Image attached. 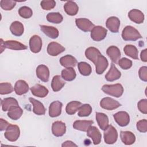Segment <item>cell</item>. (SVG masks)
<instances>
[{
    "label": "cell",
    "instance_id": "cell-39",
    "mask_svg": "<svg viewBox=\"0 0 147 147\" xmlns=\"http://www.w3.org/2000/svg\"><path fill=\"white\" fill-rule=\"evenodd\" d=\"M47 20L48 22L53 24H60L63 20L62 15L57 12L49 13L47 16Z\"/></svg>",
    "mask_w": 147,
    "mask_h": 147
},
{
    "label": "cell",
    "instance_id": "cell-11",
    "mask_svg": "<svg viewBox=\"0 0 147 147\" xmlns=\"http://www.w3.org/2000/svg\"><path fill=\"white\" fill-rule=\"evenodd\" d=\"M87 135L92 139L94 145H98L101 142V133L99 129L95 126H90L87 130Z\"/></svg>",
    "mask_w": 147,
    "mask_h": 147
},
{
    "label": "cell",
    "instance_id": "cell-48",
    "mask_svg": "<svg viewBox=\"0 0 147 147\" xmlns=\"http://www.w3.org/2000/svg\"><path fill=\"white\" fill-rule=\"evenodd\" d=\"M138 75L140 79L144 82H147V67H141L138 71Z\"/></svg>",
    "mask_w": 147,
    "mask_h": 147
},
{
    "label": "cell",
    "instance_id": "cell-9",
    "mask_svg": "<svg viewBox=\"0 0 147 147\" xmlns=\"http://www.w3.org/2000/svg\"><path fill=\"white\" fill-rule=\"evenodd\" d=\"M29 48L32 52L37 53L40 52L42 48V42L41 37L38 35H33L29 40Z\"/></svg>",
    "mask_w": 147,
    "mask_h": 147
},
{
    "label": "cell",
    "instance_id": "cell-3",
    "mask_svg": "<svg viewBox=\"0 0 147 147\" xmlns=\"http://www.w3.org/2000/svg\"><path fill=\"white\" fill-rule=\"evenodd\" d=\"M20 135V127L16 125L10 124L6 129L4 136L6 140L11 142L16 141Z\"/></svg>",
    "mask_w": 147,
    "mask_h": 147
},
{
    "label": "cell",
    "instance_id": "cell-25",
    "mask_svg": "<svg viewBox=\"0 0 147 147\" xmlns=\"http://www.w3.org/2000/svg\"><path fill=\"white\" fill-rule=\"evenodd\" d=\"M94 123L91 120H77L73 123V127L78 130L87 131L88 127Z\"/></svg>",
    "mask_w": 147,
    "mask_h": 147
},
{
    "label": "cell",
    "instance_id": "cell-42",
    "mask_svg": "<svg viewBox=\"0 0 147 147\" xmlns=\"http://www.w3.org/2000/svg\"><path fill=\"white\" fill-rule=\"evenodd\" d=\"M14 90L12 85L8 82L1 83L0 84V94L1 95H6L11 93Z\"/></svg>",
    "mask_w": 147,
    "mask_h": 147
},
{
    "label": "cell",
    "instance_id": "cell-45",
    "mask_svg": "<svg viewBox=\"0 0 147 147\" xmlns=\"http://www.w3.org/2000/svg\"><path fill=\"white\" fill-rule=\"evenodd\" d=\"M40 5L42 9L45 10H49L55 7L56 2L53 0L42 1L40 3Z\"/></svg>",
    "mask_w": 147,
    "mask_h": 147
},
{
    "label": "cell",
    "instance_id": "cell-22",
    "mask_svg": "<svg viewBox=\"0 0 147 147\" xmlns=\"http://www.w3.org/2000/svg\"><path fill=\"white\" fill-rule=\"evenodd\" d=\"M128 17L131 21L136 24H141L144 21L143 13L138 9H132L128 13Z\"/></svg>",
    "mask_w": 147,
    "mask_h": 147
},
{
    "label": "cell",
    "instance_id": "cell-13",
    "mask_svg": "<svg viewBox=\"0 0 147 147\" xmlns=\"http://www.w3.org/2000/svg\"><path fill=\"white\" fill-rule=\"evenodd\" d=\"M65 48L56 42H50L47 47V52L52 56H56L65 51Z\"/></svg>",
    "mask_w": 147,
    "mask_h": 147
},
{
    "label": "cell",
    "instance_id": "cell-34",
    "mask_svg": "<svg viewBox=\"0 0 147 147\" xmlns=\"http://www.w3.org/2000/svg\"><path fill=\"white\" fill-rule=\"evenodd\" d=\"M61 75L64 80L69 82L74 80L76 76V72L72 67L66 68L63 69Z\"/></svg>",
    "mask_w": 147,
    "mask_h": 147
},
{
    "label": "cell",
    "instance_id": "cell-30",
    "mask_svg": "<svg viewBox=\"0 0 147 147\" xmlns=\"http://www.w3.org/2000/svg\"><path fill=\"white\" fill-rule=\"evenodd\" d=\"M64 10L65 12L69 16L76 15L79 10L78 5L74 1H67L64 5Z\"/></svg>",
    "mask_w": 147,
    "mask_h": 147
},
{
    "label": "cell",
    "instance_id": "cell-38",
    "mask_svg": "<svg viewBox=\"0 0 147 147\" xmlns=\"http://www.w3.org/2000/svg\"><path fill=\"white\" fill-rule=\"evenodd\" d=\"M78 68L80 74L83 76H89L91 74V67L86 62L82 61L78 63Z\"/></svg>",
    "mask_w": 147,
    "mask_h": 147
},
{
    "label": "cell",
    "instance_id": "cell-36",
    "mask_svg": "<svg viewBox=\"0 0 147 147\" xmlns=\"http://www.w3.org/2000/svg\"><path fill=\"white\" fill-rule=\"evenodd\" d=\"M124 52L126 55L131 57L133 59H138V51L137 48L133 45H126L123 48Z\"/></svg>",
    "mask_w": 147,
    "mask_h": 147
},
{
    "label": "cell",
    "instance_id": "cell-17",
    "mask_svg": "<svg viewBox=\"0 0 147 147\" xmlns=\"http://www.w3.org/2000/svg\"><path fill=\"white\" fill-rule=\"evenodd\" d=\"M121 76V72L117 69L114 63H111L109 71L105 75L106 80L109 82H113L119 79Z\"/></svg>",
    "mask_w": 147,
    "mask_h": 147
},
{
    "label": "cell",
    "instance_id": "cell-24",
    "mask_svg": "<svg viewBox=\"0 0 147 147\" xmlns=\"http://www.w3.org/2000/svg\"><path fill=\"white\" fill-rule=\"evenodd\" d=\"M41 30L49 38L55 39L58 37L59 30L55 27L48 25H40Z\"/></svg>",
    "mask_w": 147,
    "mask_h": 147
},
{
    "label": "cell",
    "instance_id": "cell-4",
    "mask_svg": "<svg viewBox=\"0 0 147 147\" xmlns=\"http://www.w3.org/2000/svg\"><path fill=\"white\" fill-rule=\"evenodd\" d=\"M118 138V132L112 125H109L104 130V141L107 144H113Z\"/></svg>",
    "mask_w": 147,
    "mask_h": 147
},
{
    "label": "cell",
    "instance_id": "cell-10",
    "mask_svg": "<svg viewBox=\"0 0 147 147\" xmlns=\"http://www.w3.org/2000/svg\"><path fill=\"white\" fill-rule=\"evenodd\" d=\"M94 64L95 65V71L96 74L98 75H101L107 68L109 62L107 59L101 54Z\"/></svg>",
    "mask_w": 147,
    "mask_h": 147
},
{
    "label": "cell",
    "instance_id": "cell-32",
    "mask_svg": "<svg viewBox=\"0 0 147 147\" xmlns=\"http://www.w3.org/2000/svg\"><path fill=\"white\" fill-rule=\"evenodd\" d=\"M1 106L2 110L3 111H9L13 106H18V103L15 98L9 97L1 100Z\"/></svg>",
    "mask_w": 147,
    "mask_h": 147
},
{
    "label": "cell",
    "instance_id": "cell-21",
    "mask_svg": "<svg viewBox=\"0 0 147 147\" xmlns=\"http://www.w3.org/2000/svg\"><path fill=\"white\" fill-rule=\"evenodd\" d=\"M29 87L28 84L23 80L17 81L14 87V91L18 95H22L26 94L29 91Z\"/></svg>",
    "mask_w": 147,
    "mask_h": 147
},
{
    "label": "cell",
    "instance_id": "cell-31",
    "mask_svg": "<svg viewBox=\"0 0 147 147\" xmlns=\"http://www.w3.org/2000/svg\"><path fill=\"white\" fill-rule=\"evenodd\" d=\"M96 120L99 127L105 130L109 126V118L107 115L103 113H96Z\"/></svg>",
    "mask_w": 147,
    "mask_h": 147
},
{
    "label": "cell",
    "instance_id": "cell-46",
    "mask_svg": "<svg viewBox=\"0 0 147 147\" xmlns=\"http://www.w3.org/2000/svg\"><path fill=\"white\" fill-rule=\"evenodd\" d=\"M137 129L141 133H146L147 131V121L145 119H141L137 122Z\"/></svg>",
    "mask_w": 147,
    "mask_h": 147
},
{
    "label": "cell",
    "instance_id": "cell-44",
    "mask_svg": "<svg viewBox=\"0 0 147 147\" xmlns=\"http://www.w3.org/2000/svg\"><path fill=\"white\" fill-rule=\"evenodd\" d=\"M118 65L123 69H128L132 66V61L127 58L123 57L118 61Z\"/></svg>",
    "mask_w": 147,
    "mask_h": 147
},
{
    "label": "cell",
    "instance_id": "cell-20",
    "mask_svg": "<svg viewBox=\"0 0 147 147\" xmlns=\"http://www.w3.org/2000/svg\"><path fill=\"white\" fill-rule=\"evenodd\" d=\"M29 100L33 106V112L35 114L37 115H42L45 114L46 110L44 105L41 102L33 98H29Z\"/></svg>",
    "mask_w": 147,
    "mask_h": 147
},
{
    "label": "cell",
    "instance_id": "cell-6",
    "mask_svg": "<svg viewBox=\"0 0 147 147\" xmlns=\"http://www.w3.org/2000/svg\"><path fill=\"white\" fill-rule=\"evenodd\" d=\"M100 106L102 108L107 110H113L120 107L121 105L117 100L111 98L106 97L100 100Z\"/></svg>",
    "mask_w": 147,
    "mask_h": 147
},
{
    "label": "cell",
    "instance_id": "cell-51",
    "mask_svg": "<svg viewBox=\"0 0 147 147\" xmlns=\"http://www.w3.org/2000/svg\"><path fill=\"white\" fill-rule=\"evenodd\" d=\"M61 146L63 147L64 146H78V145L76 144H75V143H74L72 141H66L64 142H63L61 145Z\"/></svg>",
    "mask_w": 147,
    "mask_h": 147
},
{
    "label": "cell",
    "instance_id": "cell-49",
    "mask_svg": "<svg viewBox=\"0 0 147 147\" xmlns=\"http://www.w3.org/2000/svg\"><path fill=\"white\" fill-rule=\"evenodd\" d=\"M10 123L7 122L6 120L1 118L0 119V130L3 131L7 129V127L9 126V125Z\"/></svg>",
    "mask_w": 147,
    "mask_h": 147
},
{
    "label": "cell",
    "instance_id": "cell-43",
    "mask_svg": "<svg viewBox=\"0 0 147 147\" xmlns=\"http://www.w3.org/2000/svg\"><path fill=\"white\" fill-rule=\"evenodd\" d=\"M16 2V1L11 0H1L0 6L5 10H11L15 7Z\"/></svg>",
    "mask_w": 147,
    "mask_h": 147
},
{
    "label": "cell",
    "instance_id": "cell-37",
    "mask_svg": "<svg viewBox=\"0 0 147 147\" xmlns=\"http://www.w3.org/2000/svg\"><path fill=\"white\" fill-rule=\"evenodd\" d=\"M82 103L79 101H71L69 102L65 107L66 113L69 115H73L78 111Z\"/></svg>",
    "mask_w": 147,
    "mask_h": 147
},
{
    "label": "cell",
    "instance_id": "cell-35",
    "mask_svg": "<svg viewBox=\"0 0 147 147\" xmlns=\"http://www.w3.org/2000/svg\"><path fill=\"white\" fill-rule=\"evenodd\" d=\"M65 83L63 80L60 75L55 76L51 82V87L53 91L57 92L60 91L65 85Z\"/></svg>",
    "mask_w": 147,
    "mask_h": 147
},
{
    "label": "cell",
    "instance_id": "cell-29",
    "mask_svg": "<svg viewBox=\"0 0 147 147\" xmlns=\"http://www.w3.org/2000/svg\"><path fill=\"white\" fill-rule=\"evenodd\" d=\"M10 30L14 36H21L24 33V27L21 22L16 21L11 23L10 26Z\"/></svg>",
    "mask_w": 147,
    "mask_h": 147
},
{
    "label": "cell",
    "instance_id": "cell-2",
    "mask_svg": "<svg viewBox=\"0 0 147 147\" xmlns=\"http://www.w3.org/2000/svg\"><path fill=\"white\" fill-rule=\"evenodd\" d=\"M122 37L125 41H136L142 38L139 32L132 26H126L122 30Z\"/></svg>",
    "mask_w": 147,
    "mask_h": 147
},
{
    "label": "cell",
    "instance_id": "cell-40",
    "mask_svg": "<svg viewBox=\"0 0 147 147\" xmlns=\"http://www.w3.org/2000/svg\"><path fill=\"white\" fill-rule=\"evenodd\" d=\"M92 109L90 105L89 104H84L82 105L78 110V116L80 117H87L91 114L92 113Z\"/></svg>",
    "mask_w": 147,
    "mask_h": 147
},
{
    "label": "cell",
    "instance_id": "cell-47",
    "mask_svg": "<svg viewBox=\"0 0 147 147\" xmlns=\"http://www.w3.org/2000/svg\"><path fill=\"white\" fill-rule=\"evenodd\" d=\"M137 107L140 112L144 114H147V99H143L140 100L138 102Z\"/></svg>",
    "mask_w": 147,
    "mask_h": 147
},
{
    "label": "cell",
    "instance_id": "cell-27",
    "mask_svg": "<svg viewBox=\"0 0 147 147\" xmlns=\"http://www.w3.org/2000/svg\"><path fill=\"white\" fill-rule=\"evenodd\" d=\"M60 64L65 68L74 67L77 64L76 59L71 55H67L60 59Z\"/></svg>",
    "mask_w": 147,
    "mask_h": 147
},
{
    "label": "cell",
    "instance_id": "cell-16",
    "mask_svg": "<svg viewBox=\"0 0 147 147\" xmlns=\"http://www.w3.org/2000/svg\"><path fill=\"white\" fill-rule=\"evenodd\" d=\"M106 26L111 32L118 33L120 26V21L116 17H110L106 20Z\"/></svg>",
    "mask_w": 147,
    "mask_h": 147
},
{
    "label": "cell",
    "instance_id": "cell-50",
    "mask_svg": "<svg viewBox=\"0 0 147 147\" xmlns=\"http://www.w3.org/2000/svg\"><path fill=\"white\" fill-rule=\"evenodd\" d=\"M141 60L144 62L147 61V49H145L142 50L140 54Z\"/></svg>",
    "mask_w": 147,
    "mask_h": 147
},
{
    "label": "cell",
    "instance_id": "cell-28",
    "mask_svg": "<svg viewBox=\"0 0 147 147\" xmlns=\"http://www.w3.org/2000/svg\"><path fill=\"white\" fill-rule=\"evenodd\" d=\"M101 55L99 50L95 47H91L86 49L85 51V56L89 60L93 63L95 62L98 57Z\"/></svg>",
    "mask_w": 147,
    "mask_h": 147
},
{
    "label": "cell",
    "instance_id": "cell-19",
    "mask_svg": "<svg viewBox=\"0 0 147 147\" xmlns=\"http://www.w3.org/2000/svg\"><path fill=\"white\" fill-rule=\"evenodd\" d=\"M30 91L32 94L37 97L44 98L45 97L48 92V90L44 86L37 84L30 88Z\"/></svg>",
    "mask_w": 147,
    "mask_h": 147
},
{
    "label": "cell",
    "instance_id": "cell-15",
    "mask_svg": "<svg viewBox=\"0 0 147 147\" xmlns=\"http://www.w3.org/2000/svg\"><path fill=\"white\" fill-rule=\"evenodd\" d=\"M63 104L59 100L52 102L49 107V115L54 118L59 116L61 113Z\"/></svg>",
    "mask_w": 147,
    "mask_h": 147
},
{
    "label": "cell",
    "instance_id": "cell-26",
    "mask_svg": "<svg viewBox=\"0 0 147 147\" xmlns=\"http://www.w3.org/2000/svg\"><path fill=\"white\" fill-rule=\"evenodd\" d=\"M5 48L11 50H25L27 49V47L22 43L15 40H7L3 41Z\"/></svg>",
    "mask_w": 147,
    "mask_h": 147
},
{
    "label": "cell",
    "instance_id": "cell-23",
    "mask_svg": "<svg viewBox=\"0 0 147 147\" xmlns=\"http://www.w3.org/2000/svg\"><path fill=\"white\" fill-rule=\"evenodd\" d=\"M120 137L122 142L126 145H132L136 141L135 135L130 131H121Z\"/></svg>",
    "mask_w": 147,
    "mask_h": 147
},
{
    "label": "cell",
    "instance_id": "cell-33",
    "mask_svg": "<svg viewBox=\"0 0 147 147\" xmlns=\"http://www.w3.org/2000/svg\"><path fill=\"white\" fill-rule=\"evenodd\" d=\"M23 110L18 106H14L11 107L7 113V116L13 120L18 119L22 115Z\"/></svg>",
    "mask_w": 147,
    "mask_h": 147
},
{
    "label": "cell",
    "instance_id": "cell-41",
    "mask_svg": "<svg viewBox=\"0 0 147 147\" xmlns=\"http://www.w3.org/2000/svg\"><path fill=\"white\" fill-rule=\"evenodd\" d=\"M18 14L19 15L25 19H28L30 18L33 15L32 10L26 6L21 7L18 10Z\"/></svg>",
    "mask_w": 147,
    "mask_h": 147
},
{
    "label": "cell",
    "instance_id": "cell-5",
    "mask_svg": "<svg viewBox=\"0 0 147 147\" xmlns=\"http://www.w3.org/2000/svg\"><path fill=\"white\" fill-rule=\"evenodd\" d=\"M107 30L101 26H95L91 31V37L95 41H100L106 37Z\"/></svg>",
    "mask_w": 147,
    "mask_h": 147
},
{
    "label": "cell",
    "instance_id": "cell-1",
    "mask_svg": "<svg viewBox=\"0 0 147 147\" xmlns=\"http://www.w3.org/2000/svg\"><path fill=\"white\" fill-rule=\"evenodd\" d=\"M102 90L105 93L116 98L121 96L123 93V88L119 83L115 84H105L102 86Z\"/></svg>",
    "mask_w": 147,
    "mask_h": 147
},
{
    "label": "cell",
    "instance_id": "cell-7",
    "mask_svg": "<svg viewBox=\"0 0 147 147\" xmlns=\"http://www.w3.org/2000/svg\"><path fill=\"white\" fill-rule=\"evenodd\" d=\"M75 23L77 27L84 32L91 31L95 26L94 24L91 21L85 18H76L75 20Z\"/></svg>",
    "mask_w": 147,
    "mask_h": 147
},
{
    "label": "cell",
    "instance_id": "cell-14",
    "mask_svg": "<svg viewBox=\"0 0 147 147\" xmlns=\"http://www.w3.org/2000/svg\"><path fill=\"white\" fill-rule=\"evenodd\" d=\"M36 75L37 78L44 82H47L49 78V70L47 66L41 64L36 68Z\"/></svg>",
    "mask_w": 147,
    "mask_h": 147
},
{
    "label": "cell",
    "instance_id": "cell-12",
    "mask_svg": "<svg viewBox=\"0 0 147 147\" xmlns=\"http://www.w3.org/2000/svg\"><path fill=\"white\" fill-rule=\"evenodd\" d=\"M52 134L56 137L63 136L66 132V126L62 121H57L52 123Z\"/></svg>",
    "mask_w": 147,
    "mask_h": 147
},
{
    "label": "cell",
    "instance_id": "cell-18",
    "mask_svg": "<svg viewBox=\"0 0 147 147\" xmlns=\"http://www.w3.org/2000/svg\"><path fill=\"white\" fill-rule=\"evenodd\" d=\"M106 53L114 63H118L121 57V52L117 47L114 45L109 47L107 49Z\"/></svg>",
    "mask_w": 147,
    "mask_h": 147
},
{
    "label": "cell",
    "instance_id": "cell-8",
    "mask_svg": "<svg viewBox=\"0 0 147 147\" xmlns=\"http://www.w3.org/2000/svg\"><path fill=\"white\" fill-rule=\"evenodd\" d=\"M113 117L117 123L121 127L126 126L129 123L130 117L126 111L117 112L113 115Z\"/></svg>",
    "mask_w": 147,
    "mask_h": 147
}]
</instances>
